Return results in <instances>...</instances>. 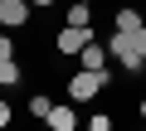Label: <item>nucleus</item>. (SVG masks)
I'll list each match as a JSON object with an SVG mask.
<instances>
[{
    "label": "nucleus",
    "mask_w": 146,
    "mask_h": 131,
    "mask_svg": "<svg viewBox=\"0 0 146 131\" xmlns=\"http://www.w3.org/2000/svg\"><path fill=\"white\" fill-rule=\"evenodd\" d=\"M107 58H117L127 73H141V68H146V53H141V44H136V29H117V34L107 39Z\"/></svg>",
    "instance_id": "nucleus-1"
},
{
    "label": "nucleus",
    "mask_w": 146,
    "mask_h": 131,
    "mask_svg": "<svg viewBox=\"0 0 146 131\" xmlns=\"http://www.w3.org/2000/svg\"><path fill=\"white\" fill-rule=\"evenodd\" d=\"M107 88V68H78L68 78V102H93Z\"/></svg>",
    "instance_id": "nucleus-2"
},
{
    "label": "nucleus",
    "mask_w": 146,
    "mask_h": 131,
    "mask_svg": "<svg viewBox=\"0 0 146 131\" xmlns=\"http://www.w3.org/2000/svg\"><path fill=\"white\" fill-rule=\"evenodd\" d=\"M88 39H93V29H88V24H63V29H58V39H54V49H58L63 58H78Z\"/></svg>",
    "instance_id": "nucleus-3"
},
{
    "label": "nucleus",
    "mask_w": 146,
    "mask_h": 131,
    "mask_svg": "<svg viewBox=\"0 0 146 131\" xmlns=\"http://www.w3.org/2000/svg\"><path fill=\"white\" fill-rule=\"evenodd\" d=\"M29 20V0H0V29H20Z\"/></svg>",
    "instance_id": "nucleus-4"
},
{
    "label": "nucleus",
    "mask_w": 146,
    "mask_h": 131,
    "mask_svg": "<svg viewBox=\"0 0 146 131\" xmlns=\"http://www.w3.org/2000/svg\"><path fill=\"white\" fill-rule=\"evenodd\" d=\"M44 121H49L54 131H73V126H78V117H73V107H68V102H54Z\"/></svg>",
    "instance_id": "nucleus-5"
},
{
    "label": "nucleus",
    "mask_w": 146,
    "mask_h": 131,
    "mask_svg": "<svg viewBox=\"0 0 146 131\" xmlns=\"http://www.w3.org/2000/svg\"><path fill=\"white\" fill-rule=\"evenodd\" d=\"M78 63H83V68H107V44L88 39V44H83V53H78Z\"/></svg>",
    "instance_id": "nucleus-6"
},
{
    "label": "nucleus",
    "mask_w": 146,
    "mask_h": 131,
    "mask_svg": "<svg viewBox=\"0 0 146 131\" xmlns=\"http://www.w3.org/2000/svg\"><path fill=\"white\" fill-rule=\"evenodd\" d=\"M141 24H146V20H141L136 5H122V10H117V29H141Z\"/></svg>",
    "instance_id": "nucleus-7"
},
{
    "label": "nucleus",
    "mask_w": 146,
    "mask_h": 131,
    "mask_svg": "<svg viewBox=\"0 0 146 131\" xmlns=\"http://www.w3.org/2000/svg\"><path fill=\"white\" fill-rule=\"evenodd\" d=\"M93 20V5H88V0H73V5H68V24H88Z\"/></svg>",
    "instance_id": "nucleus-8"
},
{
    "label": "nucleus",
    "mask_w": 146,
    "mask_h": 131,
    "mask_svg": "<svg viewBox=\"0 0 146 131\" xmlns=\"http://www.w3.org/2000/svg\"><path fill=\"white\" fill-rule=\"evenodd\" d=\"M15 83H20V63L5 58V63H0V88H15Z\"/></svg>",
    "instance_id": "nucleus-9"
},
{
    "label": "nucleus",
    "mask_w": 146,
    "mask_h": 131,
    "mask_svg": "<svg viewBox=\"0 0 146 131\" xmlns=\"http://www.w3.org/2000/svg\"><path fill=\"white\" fill-rule=\"evenodd\" d=\"M5 58H15V39H10V29H0V63Z\"/></svg>",
    "instance_id": "nucleus-10"
},
{
    "label": "nucleus",
    "mask_w": 146,
    "mask_h": 131,
    "mask_svg": "<svg viewBox=\"0 0 146 131\" xmlns=\"http://www.w3.org/2000/svg\"><path fill=\"white\" fill-rule=\"evenodd\" d=\"M49 107H54V102H49L44 92H39V97H29V112H34V117H49Z\"/></svg>",
    "instance_id": "nucleus-11"
},
{
    "label": "nucleus",
    "mask_w": 146,
    "mask_h": 131,
    "mask_svg": "<svg viewBox=\"0 0 146 131\" xmlns=\"http://www.w3.org/2000/svg\"><path fill=\"white\" fill-rule=\"evenodd\" d=\"M88 126H93V131H112V117H107V112H98V117H88Z\"/></svg>",
    "instance_id": "nucleus-12"
},
{
    "label": "nucleus",
    "mask_w": 146,
    "mask_h": 131,
    "mask_svg": "<svg viewBox=\"0 0 146 131\" xmlns=\"http://www.w3.org/2000/svg\"><path fill=\"white\" fill-rule=\"evenodd\" d=\"M10 117H15V112H10V102H5V97H0V131H5V126H10Z\"/></svg>",
    "instance_id": "nucleus-13"
},
{
    "label": "nucleus",
    "mask_w": 146,
    "mask_h": 131,
    "mask_svg": "<svg viewBox=\"0 0 146 131\" xmlns=\"http://www.w3.org/2000/svg\"><path fill=\"white\" fill-rule=\"evenodd\" d=\"M29 5H34V10H49V5H58V0H29Z\"/></svg>",
    "instance_id": "nucleus-14"
},
{
    "label": "nucleus",
    "mask_w": 146,
    "mask_h": 131,
    "mask_svg": "<svg viewBox=\"0 0 146 131\" xmlns=\"http://www.w3.org/2000/svg\"><path fill=\"white\" fill-rule=\"evenodd\" d=\"M141 121H146V97H141Z\"/></svg>",
    "instance_id": "nucleus-15"
},
{
    "label": "nucleus",
    "mask_w": 146,
    "mask_h": 131,
    "mask_svg": "<svg viewBox=\"0 0 146 131\" xmlns=\"http://www.w3.org/2000/svg\"><path fill=\"white\" fill-rule=\"evenodd\" d=\"M88 5H93V0H88Z\"/></svg>",
    "instance_id": "nucleus-16"
}]
</instances>
